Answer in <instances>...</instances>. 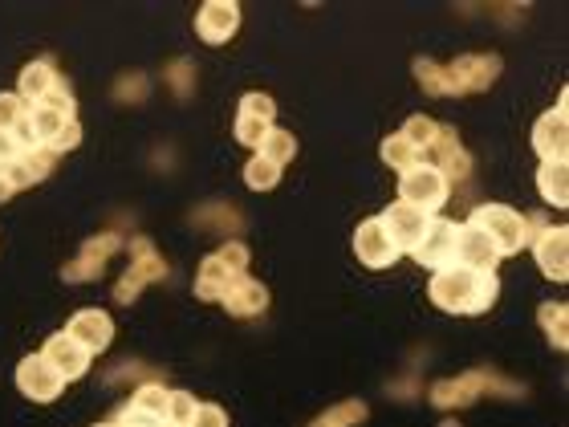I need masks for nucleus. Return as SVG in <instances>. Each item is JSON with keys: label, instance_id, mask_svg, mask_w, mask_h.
Masks as SVG:
<instances>
[{"label": "nucleus", "instance_id": "1", "mask_svg": "<svg viewBox=\"0 0 569 427\" xmlns=\"http://www.w3.org/2000/svg\"><path fill=\"white\" fill-rule=\"evenodd\" d=\"M427 297L439 305L444 314H484L500 297V281L496 273H476L464 265H444L431 273Z\"/></svg>", "mask_w": 569, "mask_h": 427}, {"label": "nucleus", "instance_id": "2", "mask_svg": "<svg viewBox=\"0 0 569 427\" xmlns=\"http://www.w3.org/2000/svg\"><path fill=\"white\" fill-rule=\"evenodd\" d=\"M468 224H476L492 244H496V253L500 257H517L525 244H529V216H521V212H513L509 204H480L472 216H468Z\"/></svg>", "mask_w": 569, "mask_h": 427}, {"label": "nucleus", "instance_id": "3", "mask_svg": "<svg viewBox=\"0 0 569 427\" xmlns=\"http://www.w3.org/2000/svg\"><path fill=\"white\" fill-rule=\"evenodd\" d=\"M448 192H452L448 175H439L427 163H419V167H411V171L399 175V200L411 204V208H419V212H427V216H435L439 208L448 204Z\"/></svg>", "mask_w": 569, "mask_h": 427}, {"label": "nucleus", "instance_id": "4", "mask_svg": "<svg viewBox=\"0 0 569 427\" xmlns=\"http://www.w3.org/2000/svg\"><path fill=\"white\" fill-rule=\"evenodd\" d=\"M131 253H135L131 269H126L122 281L114 285V301H122V305H131V301L143 293V285L167 277V265H163V257L155 253V244H151L147 236H135V240H131Z\"/></svg>", "mask_w": 569, "mask_h": 427}, {"label": "nucleus", "instance_id": "5", "mask_svg": "<svg viewBox=\"0 0 569 427\" xmlns=\"http://www.w3.org/2000/svg\"><path fill=\"white\" fill-rule=\"evenodd\" d=\"M448 74V94H480L500 78V57L496 53H464L452 66H444Z\"/></svg>", "mask_w": 569, "mask_h": 427}, {"label": "nucleus", "instance_id": "6", "mask_svg": "<svg viewBox=\"0 0 569 427\" xmlns=\"http://www.w3.org/2000/svg\"><path fill=\"white\" fill-rule=\"evenodd\" d=\"M565 90L557 98L553 110H545L533 127V151L541 155V163H565L569 155V106H565Z\"/></svg>", "mask_w": 569, "mask_h": 427}, {"label": "nucleus", "instance_id": "7", "mask_svg": "<svg viewBox=\"0 0 569 427\" xmlns=\"http://www.w3.org/2000/svg\"><path fill=\"white\" fill-rule=\"evenodd\" d=\"M456 232H460V224H452L444 216H431L423 236H419V244L411 249V257L423 269H431V273L444 269V265H456Z\"/></svg>", "mask_w": 569, "mask_h": 427}, {"label": "nucleus", "instance_id": "8", "mask_svg": "<svg viewBox=\"0 0 569 427\" xmlns=\"http://www.w3.org/2000/svg\"><path fill=\"white\" fill-rule=\"evenodd\" d=\"M17 387L33 403H53L61 391H66V379L53 371V362L45 354H29L17 362Z\"/></svg>", "mask_w": 569, "mask_h": 427}, {"label": "nucleus", "instance_id": "9", "mask_svg": "<svg viewBox=\"0 0 569 427\" xmlns=\"http://www.w3.org/2000/svg\"><path fill=\"white\" fill-rule=\"evenodd\" d=\"M423 163L435 167L439 175H448V183H452V179H464V175L472 171V159H468V151H464L456 127H444V122L435 127V139H431V147L423 151Z\"/></svg>", "mask_w": 569, "mask_h": 427}, {"label": "nucleus", "instance_id": "10", "mask_svg": "<svg viewBox=\"0 0 569 427\" xmlns=\"http://www.w3.org/2000/svg\"><path fill=\"white\" fill-rule=\"evenodd\" d=\"M354 253L366 269H391L403 253H399V244L391 240V232L383 228V220H362L358 232H354Z\"/></svg>", "mask_w": 569, "mask_h": 427}, {"label": "nucleus", "instance_id": "11", "mask_svg": "<svg viewBox=\"0 0 569 427\" xmlns=\"http://www.w3.org/2000/svg\"><path fill=\"white\" fill-rule=\"evenodd\" d=\"M118 249H122V236H118V232H102V236H94V240H86V244H82V253H78L66 269H61V277H66L70 285L94 281V277H102L106 261H110Z\"/></svg>", "mask_w": 569, "mask_h": 427}, {"label": "nucleus", "instance_id": "12", "mask_svg": "<svg viewBox=\"0 0 569 427\" xmlns=\"http://www.w3.org/2000/svg\"><path fill=\"white\" fill-rule=\"evenodd\" d=\"M533 261L541 265V273L549 281H565L569 277V228H541L533 236Z\"/></svg>", "mask_w": 569, "mask_h": 427}, {"label": "nucleus", "instance_id": "13", "mask_svg": "<svg viewBox=\"0 0 569 427\" xmlns=\"http://www.w3.org/2000/svg\"><path fill=\"white\" fill-rule=\"evenodd\" d=\"M496 261H500L496 244L476 224H460V232H456V265L476 269V273H496Z\"/></svg>", "mask_w": 569, "mask_h": 427}, {"label": "nucleus", "instance_id": "14", "mask_svg": "<svg viewBox=\"0 0 569 427\" xmlns=\"http://www.w3.org/2000/svg\"><path fill=\"white\" fill-rule=\"evenodd\" d=\"M236 29H240V9L232 5V0H208V5H200V13H196V33H200V41L224 45Z\"/></svg>", "mask_w": 569, "mask_h": 427}, {"label": "nucleus", "instance_id": "15", "mask_svg": "<svg viewBox=\"0 0 569 427\" xmlns=\"http://www.w3.org/2000/svg\"><path fill=\"white\" fill-rule=\"evenodd\" d=\"M378 220H383V228L391 232V240L399 244V253H411L415 249V244H419V236H423V228H427V212H419V208H411V204H403V200H395L383 216H378Z\"/></svg>", "mask_w": 569, "mask_h": 427}, {"label": "nucleus", "instance_id": "16", "mask_svg": "<svg viewBox=\"0 0 569 427\" xmlns=\"http://www.w3.org/2000/svg\"><path fill=\"white\" fill-rule=\"evenodd\" d=\"M49 362H53V371L61 375V379H66V383H74V379H82L86 371H90V350H82L70 334H53L49 342H45V350H41Z\"/></svg>", "mask_w": 569, "mask_h": 427}, {"label": "nucleus", "instance_id": "17", "mask_svg": "<svg viewBox=\"0 0 569 427\" xmlns=\"http://www.w3.org/2000/svg\"><path fill=\"white\" fill-rule=\"evenodd\" d=\"M66 334H70L82 350L102 354V350L110 346V338H114V322H110V314H106V310H78V314L70 318Z\"/></svg>", "mask_w": 569, "mask_h": 427}, {"label": "nucleus", "instance_id": "18", "mask_svg": "<svg viewBox=\"0 0 569 427\" xmlns=\"http://www.w3.org/2000/svg\"><path fill=\"white\" fill-rule=\"evenodd\" d=\"M224 310L232 318H257L269 310V289L261 281H252V277H236L224 293Z\"/></svg>", "mask_w": 569, "mask_h": 427}, {"label": "nucleus", "instance_id": "19", "mask_svg": "<svg viewBox=\"0 0 569 427\" xmlns=\"http://www.w3.org/2000/svg\"><path fill=\"white\" fill-rule=\"evenodd\" d=\"M53 163H57V155H53L49 147H29L17 163H9V167H5V179L13 183V192H21V188H33V183L49 179Z\"/></svg>", "mask_w": 569, "mask_h": 427}, {"label": "nucleus", "instance_id": "20", "mask_svg": "<svg viewBox=\"0 0 569 427\" xmlns=\"http://www.w3.org/2000/svg\"><path fill=\"white\" fill-rule=\"evenodd\" d=\"M61 78H57V66L49 57H41V61H29V66L21 70V86H17V94L29 102V106H41L45 102V94L57 86Z\"/></svg>", "mask_w": 569, "mask_h": 427}, {"label": "nucleus", "instance_id": "21", "mask_svg": "<svg viewBox=\"0 0 569 427\" xmlns=\"http://www.w3.org/2000/svg\"><path fill=\"white\" fill-rule=\"evenodd\" d=\"M232 281H236V273L212 253V257L200 265V273H196V297H200V301H224V293H228Z\"/></svg>", "mask_w": 569, "mask_h": 427}, {"label": "nucleus", "instance_id": "22", "mask_svg": "<svg viewBox=\"0 0 569 427\" xmlns=\"http://www.w3.org/2000/svg\"><path fill=\"white\" fill-rule=\"evenodd\" d=\"M484 387H488L484 375H464V379H452V383H435V387H431V403H435V407H464V403H472Z\"/></svg>", "mask_w": 569, "mask_h": 427}, {"label": "nucleus", "instance_id": "23", "mask_svg": "<svg viewBox=\"0 0 569 427\" xmlns=\"http://www.w3.org/2000/svg\"><path fill=\"white\" fill-rule=\"evenodd\" d=\"M537 192L545 204L565 208L569 204V167L565 163H541L537 167Z\"/></svg>", "mask_w": 569, "mask_h": 427}, {"label": "nucleus", "instance_id": "24", "mask_svg": "<svg viewBox=\"0 0 569 427\" xmlns=\"http://www.w3.org/2000/svg\"><path fill=\"white\" fill-rule=\"evenodd\" d=\"M537 322L545 330V338L553 342V350H565L569 346V305L565 301H545L541 310H537Z\"/></svg>", "mask_w": 569, "mask_h": 427}, {"label": "nucleus", "instance_id": "25", "mask_svg": "<svg viewBox=\"0 0 569 427\" xmlns=\"http://www.w3.org/2000/svg\"><path fill=\"white\" fill-rule=\"evenodd\" d=\"M167 395L171 391H163L159 383H143L126 407H131L135 415H147V419H167Z\"/></svg>", "mask_w": 569, "mask_h": 427}, {"label": "nucleus", "instance_id": "26", "mask_svg": "<svg viewBox=\"0 0 569 427\" xmlns=\"http://www.w3.org/2000/svg\"><path fill=\"white\" fill-rule=\"evenodd\" d=\"M257 155L269 159V163H277V167H285V163H293V155H297V139H293L289 131H281V127H269V135L261 139Z\"/></svg>", "mask_w": 569, "mask_h": 427}, {"label": "nucleus", "instance_id": "27", "mask_svg": "<svg viewBox=\"0 0 569 427\" xmlns=\"http://www.w3.org/2000/svg\"><path fill=\"white\" fill-rule=\"evenodd\" d=\"M383 163H387V167H395V171L403 175V171L419 167V163H423V155H419L403 135H391V139H383Z\"/></svg>", "mask_w": 569, "mask_h": 427}, {"label": "nucleus", "instance_id": "28", "mask_svg": "<svg viewBox=\"0 0 569 427\" xmlns=\"http://www.w3.org/2000/svg\"><path fill=\"white\" fill-rule=\"evenodd\" d=\"M362 419H366V403L350 399V403H338L326 415H318V419H313V427H358Z\"/></svg>", "mask_w": 569, "mask_h": 427}, {"label": "nucleus", "instance_id": "29", "mask_svg": "<svg viewBox=\"0 0 569 427\" xmlns=\"http://www.w3.org/2000/svg\"><path fill=\"white\" fill-rule=\"evenodd\" d=\"M244 183L252 192H269V188H277V183H281V167L257 155V159H248V167H244Z\"/></svg>", "mask_w": 569, "mask_h": 427}, {"label": "nucleus", "instance_id": "30", "mask_svg": "<svg viewBox=\"0 0 569 427\" xmlns=\"http://www.w3.org/2000/svg\"><path fill=\"white\" fill-rule=\"evenodd\" d=\"M435 127H439L435 118H427V114H411V118L403 122V131H399V135H403V139L423 155V151L431 147V139H435Z\"/></svg>", "mask_w": 569, "mask_h": 427}, {"label": "nucleus", "instance_id": "31", "mask_svg": "<svg viewBox=\"0 0 569 427\" xmlns=\"http://www.w3.org/2000/svg\"><path fill=\"white\" fill-rule=\"evenodd\" d=\"M415 82H419L427 94H435V98L448 94V74H444V66H435V61H427V57H415Z\"/></svg>", "mask_w": 569, "mask_h": 427}, {"label": "nucleus", "instance_id": "32", "mask_svg": "<svg viewBox=\"0 0 569 427\" xmlns=\"http://www.w3.org/2000/svg\"><path fill=\"white\" fill-rule=\"evenodd\" d=\"M196 415V395H187V391H171L167 395V423L171 427H187Z\"/></svg>", "mask_w": 569, "mask_h": 427}, {"label": "nucleus", "instance_id": "33", "mask_svg": "<svg viewBox=\"0 0 569 427\" xmlns=\"http://www.w3.org/2000/svg\"><path fill=\"white\" fill-rule=\"evenodd\" d=\"M25 114H29V102L21 94H0V131H17Z\"/></svg>", "mask_w": 569, "mask_h": 427}, {"label": "nucleus", "instance_id": "34", "mask_svg": "<svg viewBox=\"0 0 569 427\" xmlns=\"http://www.w3.org/2000/svg\"><path fill=\"white\" fill-rule=\"evenodd\" d=\"M265 135H269V122L252 118V114H236V139H240L244 147H261Z\"/></svg>", "mask_w": 569, "mask_h": 427}, {"label": "nucleus", "instance_id": "35", "mask_svg": "<svg viewBox=\"0 0 569 427\" xmlns=\"http://www.w3.org/2000/svg\"><path fill=\"white\" fill-rule=\"evenodd\" d=\"M240 114H252V118H261V122H269V127H273L277 102H273L269 94H257V90H252V94H244V98H240Z\"/></svg>", "mask_w": 569, "mask_h": 427}, {"label": "nucleus", "instance_id": "36", "mask_svg": "<svg viewBox=\"0 0 569 427\" xmlns=\"http://www.w3.org/2000/svg\"><path fill=\"white\" fill-rule=\"evenodd\" d=\"M187 427H228V411L220 403H196V415Z\"/></svg>", "mask_w": 569, "mask_h": 427}, {"label": "nucleus", "instance_id": "37", "mask_svg": "<svg viewBox=\"0 0 569 427\" xmlns=\"http://www.w3.org/2000/svg\"><path fill=\"white\" fill-rule=\"evenodd\" d=\"M216 257H220V261H224V265H228L236 277H244V269H248V244H240V240H228V244H224V249H220Z\"/></svg>", "mask_w": 569, "mask_h": 427}, {"label": "nucleus", "instance_id": "38", "mask_svg": "<svg viewBox=\"0 0 569 427\" xmlns=\"http://www.w3.org/2000/svg\"><path fill=\"white\" fill-rule=\"evenodd\" d=\"M41 106H49V110H57L61 118H74V94H70V86H53L49 94H45V102Z\"/></svg>", "mask_w": 569, "mask_h": 427}, {"label": "nucleus", "instance_id": "39", "mask_svg": "<svg viewBox=\"0 0 569 427\" xmlns=\"http://www.w3.org/2000/svg\"><path fill=\"white\" fill-rule=\"evenodd\" d=\"M78 143H82V122L74 118V122H66V127H61V135L49 143V151H53V155H66V151H74Z\"/></svg>", "mask_w": 569, "mask_h": 427}, {"label": "nucleus", "instance_id": "40", "mask_svg": "<svg viewBox=\"0 0 569 427\" xmlns=\"http://www.w3.org/2000/svg\"><path fill=\"white\" fill-rule=\"evenodd\" d=\"M5 200H13V183L5 179V171H0V204H5Z\"/></svg>", "mask_w": 569, "mask_h": 427}, {"label": "nucleus", "instance_id": "41", "mask_svg": "<svg viewBox=\"0 0 569 427\" xmlns=\"http://www.w3.org/2000/svg\"><path fill=\"white\" fill-rule=\"evenodd\" d=\"M98 427H114V423H98Z\"/></svg>", "mask_w": 569, "mask_h": 427}]
</instances>
